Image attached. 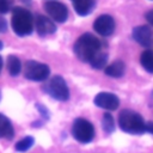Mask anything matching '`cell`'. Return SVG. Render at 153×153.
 <instances>
[{
    "label": "cell",
    "instance_id": "cell-1",
    "mask_svg": "<svg viewBox=\"0 0 153 153\" xmlns=\"http://www.w3.org/2000/svg\"><path fill=\"white\" fill-rule=\"evenodd\" d=\"M98 51H100V41L92 33L81 35L74 43V54L82 62H90Z\"/></svg>",
    "mask_w": 153,
    "mask_h": 153
},
{
    "label": "cell",
    "instance_id": "cell-2",
    "mask_svg": "<svg viewBox=\"0 0 153 153\" xmlns=\"http://www.w3.org/2000/svg\"><path fill=\"white\" fill-rule=\"evenodd\" d=\"M120 128L128 134H142L146 131V123L140 114L133 110H122L118 116Z\"/></svg>",
    "mask_w": 153,
    "mask_h": 153
},
{
    "label": "cell",
    "instance_id": "cell-3",
    "mask_svg": "<svg viewBox=\"0 0 153 153\" xmlns=\"http://www.w3.org/2000/svg\"><path fill=\"white\" fill-rule=\"evenodd\" d=\"M12 29L18 36H27L33 30V18L30 11L23 7H14L12 11Z\"/></svg>",
    "mask_w": 153,
    "mask_h": 153
},
{
    "label": "cell",
    "instance_id": "cell-4",
    "mask_svg": "<svg viewBox=\"0 0 153 153\" xmlns=\"http://www.w3.org/2000/svg\"><path fill=\"white\" fill-rule=\"evenodd\" d=\"M43 90L56 100L65 102L69 98L68 86H67L65 79L61 75H54L48 81V84H45L43 86Z\"/></svg>",
    "mask_w": 153,
    "mask_h": 153
},
{
    "label": "cell",
    "instance_id": "cell-5",
    "mask_svg": "<svg viewBox=\"0 0 153 153\" xmlns=\"http://www.w3.org/2000/svg\"><path fill=\"white\" fill-rule=\"evenodd\" d=\"M72 135L76 141L81 143H88L93 140L94 128L90 121L85 118H76L73 122Z\"/></svg>",
    "mask_w": 153,
    "mask_h": 153
},
{
    "label": "cell",
    "instance_id": "cell-6",
    "mask_svg": "<svg viewBox=\"0 0 153 153\" xmlns=\"http://www.w3.org/2000/svg\"><path fill=\"white\" fill-rule=\"evenodd\" d=\"M50 74V69L48 65L41 63L37 61H26L24 66V76L32 81H43L48 79Z\"/></svg>",
    "mask_w": 153,
    "mask_h": 153
},
{
    "label": "cell",
    "instance_id": "cell-7",
    "mask_svg": "<svg viewBox=\"0 0 153 153\" xmlns=\"http://www.w3.org/2000/svg\"><path fill=\"white\" fill-rule=\"evenodd\" d=\"M44 10L50 16V18L57 23H65L68 18V10L62 2L54 0L47 1L44 2Z\"/></svg>",
    "mask_w": 153,
    "mask_h": 153
},
{
    "label": "cell",
    "instance_id": "cell-8",
    "mask_svg": "<svg viewBox=\"0 0 153 153\" xmlns=\"http://www.w3.org/2000/svg\"><path fill=\"white\" fill-rule=\"evenodd\" d=\"M93 103L105 110H116L120 105V99L111 92H99L98 94H96Z\"/></svg>",
    "mask_w": 153,
    "mask_h": 153
},
{
    "label": "cell",
    "instance_id": "cell-9",
    "mask_svg": "<svg viewBox=\"0 0 153 153\" xmlns=\"http://www.w3.org/2000/svg\"><path fill=\"white\" fill-rule=\"evenodd\" d=\"M93 29L100 36H110L115 30V20L109 14H102L94 20Z\"/></svg>",
    "mask_w": 153,
    "mask_h": 153
},
{
    "label": "cell",
    "instance_id": "cell-10",
    "mask_svg": "<svg viewBox=\"0 0 153 153\" xmlns=\"http://www.w3.org/2000/svg\"><path fill=\"white\" fill-rule=\"evenodd\" d=\"M133 38L142 47H151L152 44V30L146 26V25H141V26H136L133 29Z\"/></svg>",
    "mask_w": 153,
    "mask_h": 153
},
{
    "label": "cell",
    "instance_id": "cell-11",
    "mask_svg": "<svg viewBox=\"0 0 153 153\" xmlns=\"http://www.w3.org/2000/svg\"><path fill=\"white\" fill-rule=\"evenodd\" d=\"M36 30H37L39 36L44 37L47 35L54 33L56 31V26L48 17H44V16L39 14L36 18Z\"/></svg>",
    "mask_w": 153,
    "mask_h": 153
},
{
    "label": "cell",
    "instance_id": "cell-12",
    "mask_svg": "<svg viewBox=\"0 0 153 153\" xmlns=\"http://www.w3.org/2000/svg\"><path fill=\"white\" fill-rule=\"evenodd\" d=\"M75 12L79 16H88L94 8L96 0H71Z\"/></svg>",
    "mask_w": 153,
    "mask_h": 153
},
{
    "label": "cell",
    "instance_id": "cell-13",
    "mask_svg": "<svg viewBox=\"0 0 153 153\" xmlns=\"http://www.w3.org/2000/svg\"><path fill=\"white\" fill-rule=\"evenodd\" d=\"M13 135H14V129L12 127L11 121L6 116L0 114V137H6L11 140Z\"/></svg>",
    "mask_w": 153,
    "mask_h": 153
},
{
    "label": "cell",
    "instance_id": "cell-14",
    "mask_svg": "<svg viewBox=\"0 0 153 153\" xmlns=\"http://www.w3.org/2000/svg\"><path fill=\"white\" fill-rule=\"evenodd\" d=\"M124 73V63L121 60H116L111 65L105 67V74L111 78H120Z\"/></svg>",
    "mask_w": 153,
    "mask_h": 153
},
{
    "label": "cell",
    "instance_id": "cell-15",
    "mask_svg": "<svg viewBox=\"0 0 153 153\" xmlns=\"http://www.w3.org/2000/svg\"><path fill=\"white\" fill-rule=\"evenodd\" d=\"M7 69H8V73L12 76H17L20 73L22 63H20V61L17 56H13V55L8 56V59H7Z\"/></svg>",
    "mask_w": 153,
    "mask_h": 153
},
{
    "label": "cell",
    "instance_id": "cell-16",
    "mask_svg": "<svg viewBox=\"0 0 153 153\" xmlns=\"http://www.w3.org/2000/svg\"><path fill=\"white\" fill-rule=\"evenodd\" d=\"M108 62V54L103 53V51H98L90 61V65L92 66V68L94 69H102L103 67L106 66Z\"/></svg>",
    "mask_w": 153,
    "mask_h": 153
},
{
    "label": "cell",
    "instance_id": "cell-17",
    "mask_svg": "<svg viewBox=\"0 0 153 153\" xmlns=\"http://www.w3.org/2000/svg\"><path fill=\"white\" fill-rule=\"evenodd\" d=\"M140 62H141L142 67L147 72L153 73V51L152 50H145V51H142V54L140 56Z\"/></svg>",
    "mask_w": 153,
    "mask_h": 153
},
{
    "label": "cell",
    "instance_id": "cell-18",
    "mask_svg": "<svg viewBox=\"0 0 153 153\" xmlns=\"http://www.w3.org/2000/svg\"><path fill=\"white\" fill-rule=\"evenodd\" d=\"M35 143V139L32 136H25L24 139L19 140L17 143H16V151L18 152H26L27 149H30Z\"/></svg>",
    "mask_w": 153,
    "mask_h": 153
},
{
    "label": "cell",
    "instance_id": "cell-19",
    "mask_svg": "<svg viewBox=\"0 0 153 153\" xmlns=\"http://www.w3.org/2000/svg\"><path fill=\"white\" fill-rule=\"evenodd\" d=\"M102 126H103V129L106 134H111L115 130V121H114V117L109 112H105L103 115Z\"/></svg>",
    "mask_w": 153,
    "mask_h": 153
},
{
    "label": "cell",
    "instance_id": "cell-20",
    "mask_svg": "<svg viewBox=\"0 0 153 153\" xmlns=\"http://www.w3.org/2000/svg\"><path fill=\"white\" fill-rule=\"evenodd\" d=\"M10 10L8 0H0V13H7Z\"/></svg>",
    "mask_w": 153,
    "mask_h": 153
},
{
    "label": "cell",
    "instance_id": "cell-21",
    "mask_svg": "<svg viewBox=\"0 0 153 153\" xmlns=\"http://www.w3.org/2000/svg\"><path fill=\"white\" fill-rule=\"evenodd\" d=\"M36 108H37V110L42 114V116L44 117V118H49V111L45 109V106L44 105H42V104H36Z\"/></svg>",
    "mask_w": 153,
    "mask_h": 153
},
{
    "label": "cell",
    "instance_id": "cell-22",
    "mask_svg": "<svg viewBox=\"0 0 153 153\" xmlns=\"http://www.w3.org/2000/svg\"><path fill=\"white\" fill-rule=\"evenodd\" d=\"M7 30V23L4 18L0 17V32H5Z\"/></svg>",
    "mask_w": 153,
    "mask_h": 153
},
{
    "label": "cell",
    "instance_id": "cell-23",
    "mask_svg": "<svg viewBox=\"0 0 153 153\" xmlns=\"http://www.w3.org/2000/svg\"><path fill=\"white\" fill-rule=\"evenodd\" d=\"M146 19H147V22H148L149 24L153 25V10H151V11H148V12L146 13Z\"/></svg>",
    "mask_w": 153,
    "mask_h": 153
},
{
    "label": "cell",
    "instance_id": "cell-24",
    "mask_svg": "<svg viewBox=\"0 0 153 153\" xmlns=\"http://www.w3.org/2000/svg\"><path fill=\"white\" fill-rule=\"evenodd\" d=\"M146 131L153 134V123H152V122H148V123L146 124Z\"/></svg>",
    "mask_w": 153,
    "mask_h": 153
},
{
    "label": "cell",
    "instance_id": "cell-25",
    "mask_svg": "<svg viewBox=\"0 0 153 153\" xmlns=\"http://www.w3.org/2000/svg\"><path fill=\"white\" fill-rule=\"evenodd\" d=\"M1 68H2V59L0 56V71H1Z\"/></svg>",
    "mask_w": 153,
    "mask_h": 153
},
{
    "label": "cell",
    "instance_id": "cell-26",
    "mask_svg": "<svg viewBox=\"0 0 153 153\" xmlns=\"http://www.w3.org/2000/svg\"><path fill=\"white\" fill-rule=\"evenodd\" d=\"M2 47H4V44H2V42L0 41V49H2Z\"/></svg>",
    "mask_w": 153,
    "mask_h": 153
},
{
    "label": "cell",
    "instance_id": "cell-27",
    "mask_svg": "<svg viewBox=\"0 0 153 153\" xmlns=\"http://www.w3.org/2000/svg\"><path fill=\"white\" fill-rule=\"evenodd\" d=\"M49 1H50V0H49Z\"/></svg>",
    "mask_w": 153,
    "mask_h": 153
}]
</instances>
